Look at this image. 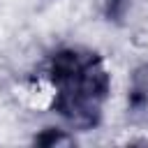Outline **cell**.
Instances as JSON below:
<instances>
[{"instance_id": "1", "label": "cell", "mask_w": 148, "mask_h": 148, "mask_svg": "<svg viewBox=\"0 0 148 148\" xmlns=\"http://www.w3.org/2000/svg\"><path fill=\"white\" fill-rule=\"evenodd\" d=\"M46 74L56 88L53 111L72 130H95L102 123L104 102L111 90L104 58L92 49L65 46L49 58Z\"/></svg>"}, {"instance_id": "2", "label": "cell", "mask_w": 148, "mask_h": 148, "mask_svg": "<svg viewBox=\"0 0 148 148\" xmlns=\"http://www.w3.org/2000/svg\"><path fill=\"white\" fill-rule=\"evenodd\" d=\"M127 118L134 125H148V62L132 69L127 90Z\"/></svg>"}, {"instance_id": "3", "label": "cell", "mask_w": 148, "mask_h": 148, "mask_svg": "<svg viewBox=\"0 0 148 148\" xmlns=\"http://www.w3.org/2000/svg\"><path fill=\"white\" fill-rule=\"evenodd\" d=\"M130 5H132V0H104L102 2L104 18L109 23H123L130 12Z\"/></svg>"}, {"instance_id": "4", "label": "cell", "mask_w": 148, "mask_h": 148, "mask_svg": "<svg viewBox=\"0 0 148 148\" xmlns=\"http://www.w3.org/2000/svg\"><path fill=\"white\" fill-rule=\"evenodd\" d=\"M72 139L62 132V130H53V127H46L42 134L35 136V143H42V146H53V143H69Z\"/></svg>"}]
</instances>
